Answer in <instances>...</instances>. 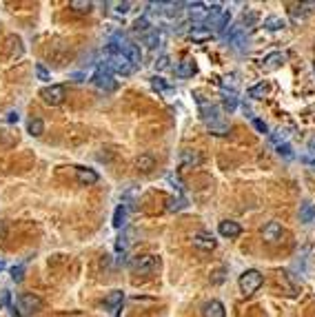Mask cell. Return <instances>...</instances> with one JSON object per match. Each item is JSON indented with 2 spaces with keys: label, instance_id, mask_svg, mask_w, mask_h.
Here are the masks:
<instances>
[{
  "label": "cell",
  "instance_id": "35",
  "mask_svg": "<svg viewBox=\"0 0 315 317\" xmlns=\"http://www.w3.org/2000/svg\"><path fill=\"white\" fill-rule=\"evenodd\" d=\"M36 76H38V80H45V82L51 80V73H49L47 69H45V64H40V63L36 64Z\"/></svg>",
  "mask_w": 315,
  "mask_h": 317
},
{
  "label": "cell",
  "instance_id": "1",
  "mask_svg": "<svg viewBox=\"0 0 315 317\" xmlns=\"http://www.w3.org/2000/svg\"><path fill=\"white\" fill-rule=\"evenodd\" d=\"M105 64L109 67L111 73H118V76H131L133 71H136V67H133L131 63H129V58L125 56V53H120L113 45H109L107 47V58H105Z\"/></svg>",
  "mask_w": 315,
  "mask_h": 317
},
{
  "label": "cell",
  "instance_id": "39",
  "mask_svg": "<svg viewBox=\"0 0 315 317\" xmlns=\"http://www.w3.org/2000/svg\"><path fill=\"white\" fill-rule=\"evenodd\" d=\"M167 180H169V182H171V184H173V187L178 189V193H180V195H182V182H180V177L175 175V173H169V175H167Z\"/></svg>",
  "mask_w": 315,
  "mask_h": 317
},
{
  "label": "cell",
  "instance_id": "12",
  "mask_svg": "<svg viewBox=\"0 0 315 317\" xmlns=\"http://www.w3.org/2000/svg\"><path fill=\"white\" fill-rule=\"evenodd\" d=\"M184 7L189 11L191 20H195V22H205L206 16H209V9H206L205 2H189V5H184Z\"/></svg>",
  "mask_w": 315,
  "mask_h": 317
},
{
  "label": "cell",
  "instance_id": "13",
  "mask_svg": "<svg viewBox=\"0 0 315 317\" xmlns=\"http://www.w3.org/2000/svg\"><path fill=\"white\" fill-rule=\"evenodd\" d=\"M218 231H220L222 238H237L242 233V226L237 222H233V220H222L218 224Z\"/></svg>",
  "mask_w": 315,
  "mask_h": 317
},
{
  "label": "cell",
  "instance_id": "40",
  "mask_svg": "<svg viewBox=\"0 0 315 317\" xmlns=\"http://www.w3.org/2000/svg\"><path fill=\"white\" fill-rule=\"evenodd\" d=\"M255 20H257V16H255V14H253V11H249V16H247V14H244V18H242V29H244V25H249V27H251V25H255Z\"/></svg>",
  "mask_w": 315,
  "mask_h": 317
},
{
  "label": "cell",
  "instance_id": "36",
  "mask_svg": "<svg viewBox=\"0 0 315 317\" xmlns=\"http://www.w3.org/2000/svg\"><path fill=\"white\" fill-rule=\"evenodd\" d=\"M22 277H25V266H22V264L14 266V269H11V280H14V282H22Z\"/></svg>",
  "mask_w": 315,
  "mask_h": 317
},
{
  "label": "cell",
  "instance_id": "44",
  "mask_svg": "<svg viewBox=\"0 0 315 317\" xmlns=\"http://www.w3.org/2000/svg\"><path fill=\"white\" fill-rule=\"evenodd\" d=\"M302 162H306V164H311V167H315V158H302Z\"/></svg>",
  "mask_w": 315,
  "mask_h": 317
},
{
  "label": "cell",
  "instance_id": "34",
  "mask_svg": "<svg viewBox=\"0 0 315 317\" xmlns=\"http://www.w3.org/2000/svg\"><path fill=\"white\" fill-rule=\"evenodd\" d=\"M126 246H129V238H126V235H120V238H118V242H116V253L118 255H125V251H126Z\"/></svg>",
  "mask_w": 315,
  "mask_h": 317
},
{
  "label": "cell",
  "instance_id": "3",
  "mask_svg": "<svg viewBox=\"0 0 315 317\" xmlns=\"http://www.w3.org/2000/svg\"><path fill=\"white\" fill-rule=\"evenodd\" d=\"M129 266H131V270L136 275L149 277V275H153V273L160 270V257H156V255H138V257L131 260Z\"/></svg>",
  "mask_w": 315,
  "mask_h": 317
},
{
  "label": "cell",
  "instance_id": "24",
  "mask_svg": "<svg viewBox=\"0 0 315 317\" xmlns=\"http://www.w3.org/2000/svg\"><path fill=\"white\" fill-rule=\"evenodd\" d=\"M206 129H209L213 135H226L229 133V122H224V120H216V122H209Z\"/></svg>",
  "mask_w": 315,
  "mask_h": 317
},
{
  "label": "cell",
  "instance_id": "6",
  "mask_svg": "<svg viewBox=\"0 0 315 317\" xmlns=\"http://www.w3.org/2000/svg\"><path fill=\"white\" fill-rule=\"evenodd\" d=\"M16 304H18V311H22V315H33L42 308V300L33 293H20L16 297Z\"/></svg>",
  "mask_w": 315,
  "mask_h": 317
},
{
  "label": "cell",
  "instance_id": "41",
  "mask_svg": "<svg viewBox=\"0 0 315 317\" xmlns=\"http://www.w3.org/2000/svg\"><path fill=\"white\" fill-rule=\"evenodd\" d=\"M156 69L158 71H162V69H169V56H160L156 60Z\"/></svg>",
  "mask_w": 315,
  "mask_h": 317
},
{
  "label": "cell",
  "instance_id": "45",
  "mask_svg": "<svg viewBox=\"0 0 315 317\" xmlns=\"http://www.w3.org/2000/svg\"><path fill=\"white\" fill-rule=\"evenodd\" d=\"M309 151H313V153H315V135L309 140Z\"/></svg>",
  "mask_w": 315,
  "mask_h": 317
},
{
  "label": "cell",
  "instance_id": "17",
  "mask_svg": "<svg viewBox=\"0 0 315 317\" xmlns=\"http://www.w3.org/2000/svg\"><path fill=\"white\" fill-rule=\"evenodd\" d=\"M164 38H167V33H164L162 29H153L149 36H144V45H147L149 49H156V47H160V45H164Z\"/></svg>",
  "mask_w": 315,
  "mask_h": 317
},
{
  "label": "cell",
  "instance_id": "25",
  "mask_svg": "<svg viewBox=\"0 0 315 317\" xmlns=\"http://www.w3.org/2000/svg\"><path fill=\"white\" fill-rule=\"evenodd\" d=\"M122 300H125V293H122V291H113V293H109V297L105 300V306L116 311V308H120Z\"/></svg>",
  "mask_w": 315,
  "mask_h": 317
},
{
  "label": "cell",
  "instance_id": "29",
  "mask_svg": "<svg viewBox=\"0 0 315 317\" xmlns=\"http://www.w3.org/2000/svg\"><path fill=\"white\" fill-rule=\"evenodd\" d=\"M69 7H71L74 11H78V14H89L91 7H94V2H89V0H71Z\"/></svg>",
  "mask_w": 315,
  "mask_h": 317
},
{
  "label": "cell",
  "instance_id": "18",
  "mask_svg": "<svg viewBox=\"0 0 315 317\" xmlns=\"http://www.w3.org/2000/svg\"><path fill=\"white\" fill-rule=\"evenodd\" d=\"M193 73H195L193 60H182V63L175 67V76H178V78H193Z\"/></svg>",
  "mask_w": 315,
  "mask_h": 317
},
{
  "label": "cell",
  "instance_id": "46",
  "mask_svg": "<svg viewBox=\"0 0 315 317\" xmlns=\"http://www.w3.org/2000/svg\"><path fill=\"white\" fill-rule=\"evenodd\" d=\"M0 269H2V262H0Z\"/></svg>",
  "mask_w": 315,
  "mask_h": 317
},
{
  "label": "cell",
  "instance_id": "28",
  "mask_svg": "<svg viewBox=\"0 0 315 317\" xmlns=\"http://www.w3.org/2000/svg\"><path fill=\"white\" fill-rule=\"evenodd\" d=\"M267 94H268V84L267 82H257L255 87L249 89V98H253V100H262Z\"/></svg>",
  "mask_w": 315,
  "mask_h": 317
},
{
  "label": "cell",
  "instance_id": "27",
  "mask_svg": "<svg viewBox=\"0 0 315 317\" xmlns=\"http://www.w3.org/2000/svg\"><path fill=\"white\" fill-rule=\"evenodd\" d=\"M284 27H286V22H284L280 16L264 18V29H268V32H278V29H284Z\"/></svg>",
  "mask_w": 315,
  "mask_h": 317
},
{
  "label": "cell",
  "instance_id": "31",
  "mask_svg": "<svg viewBox=\"0 0 315 317\" xmlns=\"http://www.w3.org/2000/svg\"><path fill=\"white\" fill-rule=\"evenodd\" d=\"M236 104H237V94H236V91H231V94H224V109L229 111V113L236 109Z\"/></svg>",
  "mask_w": 315,
  "mask_h": 317
},
{
  "label": "cell",
  "instance_id": "38",
  "mask_svg": "<svg viewBox=\"0 0 315 317\" xmlns=\"http://www.w3.org/2000/svg\"><path fill=\"white\" fill-rule=\"evenodd\" d=\"M253 127H255L257 133H268L267 122H264V120H260V118H253Z\"/></svg>",
  "mask_w": 315,
  "mask_h": 317
},
{
  "label": "cell",
  "instance_id": "15",
  "mask_svg": "<svg viewBox=\"0 0 315 317\" xmlns=\"http://www.w3.org/2000/svg\"><path fill=\"white\" fill-rule=\"evenodd\" d=\"M25 53V47H22V40L18 36H9L7 38V56L9 58H20Z\"/></svg>",
  "mask_w": 315,
  "mask_h": 317
},
{
  "label": "cell",
  "instance_id": "20",
  "mask_svg": "<svg viewBox=\"0 0 315 317\" xmlns=\"http://www.w3.org/2000/svg\"><path fill=\"white\" fill-rule=\"evenodd\" d=\"M136 167L140 169L142 173H151L153 169H156V160H153V156H149V153H142L136 160Z\"/></svg>",
  "mask_w": 315,
  "mask_h": 317
},
{
  "label": "cell",
  "instance_id": "23",
  "mask_svg": "<svg viewBox=\"0 0 315 317\" xmlns=\"http://www.w3.org/2000/svg\"><path fill=\"white\" fill-rule=\"evenodd\" d=\"M126 224V206L125 204H118L116 211H113V226L116 229H122Z\"/></svg>",
  "mask_w": 315,
  "mask_h": 317
},
{
  "label": "cell",
  "instance_id": "32",
  "mask_svg": "<svg viewBox=\"0 0 315 317\" xmlns=\"http://www.w3.org/2000/svg\"><path fill=\"white\" fill-rule=\"evenodd\" d=\"M184 206H187V200H184L182 198V195H178V198H173V200H171V202H169V211H180V208H184Z\"/></svg>",
  "mask_w": 315,
  "mask_h": 317
},
{
  "label": "cell",
  "instance_id": "9",
  "mask_svg": "<svg viewBox=\"0 0 315 317\" xmlns=\"http://www.w3.org/2000/svg\"><path fill=\"white\" fill-rule=\"evenodd\" d=\"M180 164L182 169H195L202 164V153L198 149H184L180 153Z\"/></svg>",
  "mask_w": 315,
  "mask_h": 317
},
{
  "label": "cell",
  "instance_id": "33",
  "mask_svg": "<svg viewBox=\"0 0 315 317\" xmlns=\"http://www.w3.org/2000/svg\"><path fill=\"white\" fill-rule=\"evenodd\" d=\"M151 87L158 89V91H169V89H171L162 78H158V76H153V78H151Z\"/></svg>",
  "mask_w": 315,
  "mask_h": 317
},
{
  "label": "cell",
  "instance_id": "19",
  "mask_svg": "<svg viewBox=\"0 0 315 317\" xmlns=\"http://www.w3.org/2000/svg\"><path fill=\"white\" fill-rule=\"evenodd\" d=\"M211 33L213 32H209L205 25H193V29L189 32V38L193 42H205V40H209L211 38Z\"/></svg>",
  "mask_w": 315,
  "mask_h": 317
},
{
  "label": "cell",
  "instance_id": "7",
  "mask_svg": "<svg viewBox=\"0 0 315 317\" xmlns=\"http://www.w3.org/2000/svg\"><path fill=\"white\" fill-rule=\"evenodd\" d=\"M40 98L45 104H49V107H58V104L64 102V98H67V91H64L63 84H51V87H45L40 91Z\"/></svg>",
  "mask_w": 315,
  "mask_h": 317
},
{
  "label": "cell",
  "instance_id": "26",
  "mask_svg": "<svg viewBox=\"0 0 315 317\" xmlns=\"http://www.w3.org/2000/svg\"><path fill=\"white\" fill-rule=\"evenodd\" d=\"M27 131H29V135L38 138V135L45 133V122H42L40 118H32L29 120V125H27Z\"/></svg>",
  "mask_w": 315,
  "mask_h": 317
},
{
  "label": "cell",
  "instance_id": "10",
  "mask_svg": "<svg viewBox=\"0 0 315 317\" xmlns=\"http://www.w3.org/2000/svg\"><path fill=\"white\" fill-rule=\"evenodd\" d=\"M193 246L198 251H205V253H209V251H213L218 246V242H216V238L211 233H198L193 238Z\"/></svg>",
  "mask_w": 315,
  "mask_h": 317
},
{
  "label": "cell",
  "instance_id": "16",
  "mask_svg": "<svg viewBox=\"0 0 315 317\" xmlns=\"http://www.w3.org/2000/svg\"><path fill=\"white\" fill-rule=\"evenodd\" d=\"M284 60H286V58H284V53L275 51V53H271V56H267V58H264L262 67H264V71H275V69H280V67H282V63H284Z\"/></svg>",
  "mask_w": 315,
  "mask_h": 317
},
{
  "label": "cell",
  "instance_id": "42",
  "mask_svg": "<svg viewBox=\"0 0 315 317\" xmlns=\"http://www.w3.org/2000/svg\"><path fill=\"white\" fill-rule=\"evenodd\" d=\"M280 140H284V131L282 129H278L273 133V142H278V144H280Z\"/></svg>",
  "mask_w": 315,
  "mask_h": 317
},
{
  "label": "cell",
  "instance_id": "8",
  "mask_svg": "<svg viewBox=\"0 0 315 317\" xmlns=\"http://www.w3.org/2000/svg\"><path fill=\"white\" fill-rule=\"evenodd\" d=\"M284 238V229L280 222H267L262 229V239L267 242V244H278V242H282Z\"/></svg>",
  "mask_w": 315,
  "mask_h": 317
},
{
  "label": "cell",
  "instance_id": "4",
  "mask_svg": "<svg viewBox=\"0 0 315 317\" xmlns=\"http://www.w3.org/2000/svg\"><path fill=\"white\" fill-rule=\"evenodd\" d=\"M91 82L95 84V87L100 89V91H105V94H111V91H116L118 87V80L113 78V73L109 71V67H107L105 63L98 64V69H95L94 78H91Z\"/></svg>",
  "mask_w": 315,
  "mask_h": 317
},
{
  "label": "cell",
  "instance_id": "37",
  "mask_svg": "<svg viewBox=\"0 0 315 317\" xmlns=\"http://www.w3.org/2000/svg\"><path fill=\"white\" fill-rule=\"evenodd\" d=\"M278 153L282 158H286V160H291L293 158V151H291V146L286 144V142H282V144H278Z\"/></svg>",
  "mask_w": 315,
  "mask_h": 317
},
{
  "label": "cell",
  "instance_id": "43",
  "mask_svg": "<svg viewBox=\"0 0 315 317\" xmlns=\"http://www.w3.org/2000/svg\"><path fill=\"white\" fill-rule=\"evenodd\" d=\"M18 118H20V115H18L16 111H11V113H7V122H18Z\"/></svg>",
  "mask_w": 315,
  "mask_h": 317
},
{
  "label": "cell",
  "instance_id": "30",
  "mask_svg": "<svg viewBox=\"0 0 315 317\" xmlns=\"http://www.w3.org/2000/svg\"><path fill=\"white\" fill-rule=\"evenodd\" d=\"M109 7H113V14L116 16H125L131 9V2H109Z\"/></svg>",
  "mask_w": 315,
  "mask_h": 317
},
{
  "label": "cell",
  "instance_id": "2",
  "mask_svg": "<svg viewBox=\"0 0 315 317\" xmlns=\"http://www.w3.org/2000/svg\"><path fill=\"white\" fill-rule=\"evenodd\" d=\"M109 45H113V47H116L120 53H125V56L129 58V63H131L133 67H140V64H142L140 47H138V45H136L133 40H129V38H126L125 33H116V36L111 38Z\"/></svg>",
  "mask_w": 315,
  "mask_h": 317
},
{
  "label": "cell",
  "instance_id": "14",
  "mask_svg": "<svg viewBox=\"0 0 315 317\" xmlns=\"http://www.w3.org/2000/svg\"><path fill=\"white\" fill-rule=\"evenodd\" d=\"M202 317H226V311H224V304L218 300H211L206 301L202 306Z\"/></svg>",
  "mask_w": 315,
  "mask_h": 317
},
{
  "label": "cell",
  "instance_id": "5",
  "mask_svg": "<svg viewBox=\"0 0 315 317\" xmlns=\"http://www.w3.org/2000/svg\"><path fill=\"white\" fill-rule=\"evenodd\" d=\"M237 284H240V291L244 293V295H253V293L260 291V286L264 284V275L255 269H249L240 275V282H237Z\"/></svg>",
  "mask_w": 315,
  "mask_h": 317
},
{
  "label": "cell",
  "instance_id": "21",
  "mask_svg": "<svg viewBox=\"0 0 315 317\" xmlns=\"http://www.w3.org/2000/svg\"><path fill=\"white\" fill-rule=\"evenodd\" d=\"M153 29H151V22H149V18L147 16H142V18H138L136 22H133V33H140L142 38L144 36H149Z\"/></svg>",
  "mask_w": 315,
  "mask_h": 317
},
{
  "label": "cell",
  "instance_id": "11",
  "mask_svg": "<svg viewBox=\"0 0 315 317\" xmlns=\"http://www.w3.org/2000/svg\"><path fill=\"white\" fill-rule=\"evenodd\" d=\"M76 180H78L80 184H84V187H91V184L98 182L100 177H98V173L89 167H76Z\"/></svg>",
  "mask_w": 315,
  "mask_h": 317
},
{
  "label": "cell",
  "instance_id": "22",
  "mask_svg": "<svg viewBox=\"0 0 315 317\" xmlns=\"http://www.w3.org/2000/svg\"><path fill=\"white\" fill-rule=\"evenodd\" d=\"M299 220L304 224H313L315 222V206L311 202H304L299 206Z\"/></svg>",
  "mask_w": 315,
  "mask_h": 317
}]
</instances>
